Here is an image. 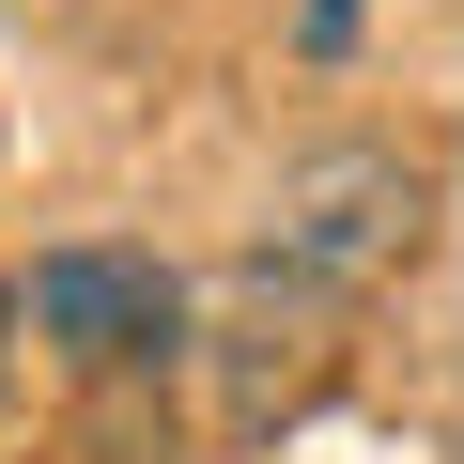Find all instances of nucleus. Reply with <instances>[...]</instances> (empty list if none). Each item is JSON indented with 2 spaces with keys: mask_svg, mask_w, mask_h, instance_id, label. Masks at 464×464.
<instances>
[{
  "mask_svg": "<svg viewBox=\"0 0 464 464\" xmlns=\"http://www.w3.org/2000/svg\"><path fill=\"white\" fill-rule=\"evenodd\" d=\"M418 217H433V186H418L402 140H310V155H279V186L248 217V264L325 295V310H372L418 264Z\"/></svg>",
  "mask_w": 464,
  "mask_h": 464,
  "instance_id": "f257e3e1",
  "label": "nucleus"
},
{
  "mask_svg": "<svg viewBox=\"0 0 464 464\" xmlns=\"http://www.w3.org/2000/svg\"><path fill=\"white\" fill-rule=\"evenodd\" d=\"M295 47H310V63H341V47H356V0H295Z\"/></svg>",
  "mask_w": 464,
  "mask_h": 464,
  "instance_id": "20e7f679",
  "label": "nucleus"
},
{
  "mask_svg": "<svg viewBox=\"0 0 464 464\" xmlns=\"http://www.w3.org/2000/svg\"><path fill=\"white\" fill-rule=\"evenodd\" d=\"M16 325L63 356V372H170L186 356V279L155 248H109V232H78V248H47L16 279Z\"/></svg>",
  "mask_w": 464,
  "mask_h": 464,
  "instance_id": "7ed1b4c3",
  "label": "nucleus"
},
{
  "mask_svg": "<svg viewBox=\"0 0 464 464\" xmlns=\"http://www.w3.org/2000/svg\"><path fill=\"white\" fill-rule=\"evenodd\" d=\"M0 356H16V279H0Z\"/></svg>",
  "mask_w": 464,
  "mask_h": 464,
  "instance_id": "39448f33",
  "label": "nucleus"
},
{
  "mask_svg": "<svg viewBox=\"0 0 464 464\" xmlns=\"http://www.w3.org/2000/svg\"><path fill=\"white\" fill-rule=\"evenodd\" d=\"M341 341H356V310H325V295H295V279H264V264H232V279L186 310V356L217 372V433L310 418V402L341 387Z\"/></svg>",
  "mask_w": 464,
  "mask_h": 464,
  "instance_id": "f03ea898",
  "label": "nucleus"
}]
</instances>
